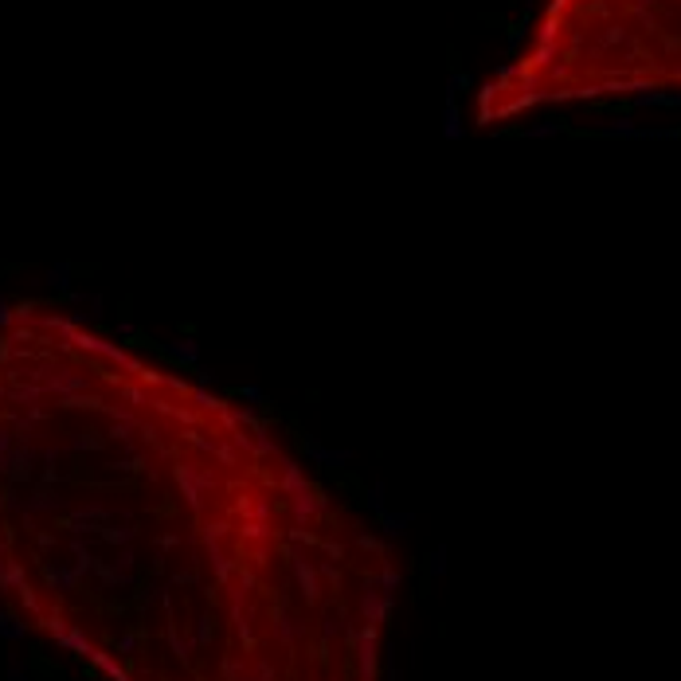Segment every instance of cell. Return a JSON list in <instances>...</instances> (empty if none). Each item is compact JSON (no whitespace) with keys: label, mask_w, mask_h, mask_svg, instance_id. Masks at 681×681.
I'll use <instances>...</instances> for the list:
<instances>
[{"label":"cell","mask_w":681,"mask_h":681,"mask_svg":"<svg viewBox=\"0 0 681 681\" xmlns=\"http://www.w3.org/2000/svg\"><path fill=\"white\" fill-rule=\"evenodd\" d=\"M670 94H681V0H548L517 59L478 91V122Z\"/></svg>","instance_id":"6da1fadb"}]
</instances>
